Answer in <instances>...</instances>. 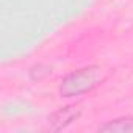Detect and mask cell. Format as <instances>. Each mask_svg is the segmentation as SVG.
<instances>
[{
	"label": "cell",
	"mask_w": 133,
	"mask_h": 133,
	"mask_svg": "<svg viewBox=\"0 0 133 133\" xmlns=\"http://www.w3.org/2000/svg\"><path fill=\"white\" fill-rule=\"evenodd\" d=\"M100 78V69L97 66H91L86 69H80L66 77L61 83L59 92L64 97H72L91 91Z\"/></svg>",
	"instance_id": "6da1fadb"
},
{
	"label": "cell",
	"mask_w": 133,
	"mask_h": 133,
	"mask_svg": "<svg viewBox=\"0 0 133 133\" xmlns=\"http://www.w3.org/2000/svg\"><path fill=\"white\" fill-rule=\"evenodd\" d=\"M80 113L82 111L78 107H66V108H61L56 113H53L49 117V121H50L53 130H61L66 125H69L74 119H77L80 116Z\"/></svg>",
	"instance_id": "7a4b0ae2"
},
{
	"label": "cell",
	"mask_w": 133,
	"mask_h": 133,
	"mask_svg": "<svg viewBox=\"0 0 133 133\" xmlns=\"http://www.w3.org/2000/svg\"><path fill=\"white\" fill-rule=\"evenodd\" d=\"M100 131H133V117H121V119H114L105 125H102L99 128Z\"/></svg>",
	"instance_id": "3957f363"
}]
</instances>
